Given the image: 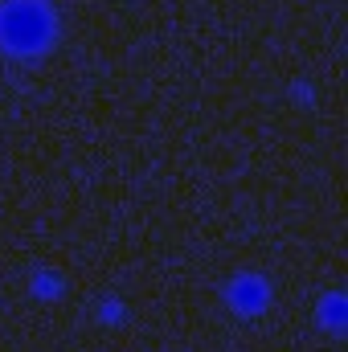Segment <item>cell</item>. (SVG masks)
<instances>
[{"mask_svg":"<svg viewBox=\"0 0 348 352\" xmlns=\"http://www.w3.org/2000/svg\"><path fill=\"white\" fill-rule=\"evenodd\" d=\"M58 33V12L50 0H0V50L12 58L41 54Z\"/></svg>","mask_w":348,"mask_h":352,"instance_id":"1","label":"cell"},{"mask_svg":"<svg viewBox=\"0 0 348 352\" xmlns=\"http://www.w3.org/2000/svg\"><path fill=\"white\" fill-rule=\"evenodd\" d=\"M262 303V283L259 278H242L238 283V307H259Z\"/></svg>","mask_w":348,"mask_h":352,"instance_id":"2","label":"cell"}]
</instances>
